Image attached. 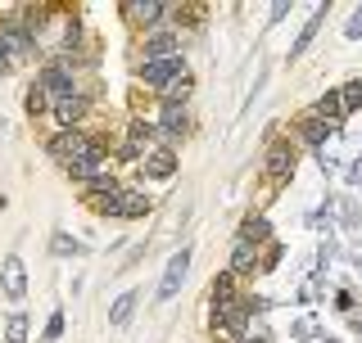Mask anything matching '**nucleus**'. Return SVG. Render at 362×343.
Segmentation results:
<instances>
[{"mask_svg": "<svg viewBox=\"0 0 362 343\" xmlns=\"http://www.w3.org/2000/svg\"><path fill=\"white\" fill-rule=\"evenodd\" d=\"M86 203H90V212H100V217H145L150 212V194H141L132 186H118L109 194H86Z\"/></svg>", "mask_w": 362, "mask_h": 343, "instance_id": "f257e3e1", "label": "nucleus"}, {"mask_svg": "<svg viewBox=\"0 0 362 343\" xmlns=\"http://www.w3.org/2000/svg\"><path fill=\"white\" fill-rule=\"evenodd\" d=\"M32 50H37V41L28 37L23 18L18 14H5V18H0V73H5V68H18Z\"/></svg>", "mask_w": 362, "mask_h": 343, "instance_id": "f03ea898", "label": "nucleus"}, {"mask_svg": "<svg viewBox=\"0 0 362 343\" xmlns=\"http://www.w3.org/2000/svg\"><path fill=\"white\" fill-rule=\"evenodd\" d=\"M37 86H41L50 100H73V95H82V86H77V64H73V59L45 64L41 73H37Z\"/></svg>", "mask_w": 362, "mask_h": 343, "instance_id": "7ed1b4c3", "label": "nucleus"}, {"mask_svg": "<svg viewBox=\"0 0 362 343\" xmlns=\"http://www.w3.org/2000/svg\"><path fill=\"white\" fill-rule=\"evenodd\" d=\"M95 145H100L95 136H86L82 127H73V131H54L45 150H50V158H54V163H59V167H68V163H77V158H82V154H90V150H95Z\"/></svg>", "mask_w": 362, "mask_h": 343, "instance_id": "20e7f679", "label": "nucleus"}, {"mask_svg": "<svg viewBox=\"0 0 362 343\" xmlns=\"http://www.w3.org/2000/svg\"><path fill=\"white\" fill-rule=\"evenodd\" d=\"M294 167H299V150H294V140H272L267 154H263V176L272 186H286L294 176Z\"/></svg>", "mask_w": 362, "mask_h": 343, "instance_id": "39448f33", "label": "nucleus"}, {"mask_svg": "<svg viewBox=\"0 0 362 343\" xmlns=\"http://www.w3.org/2000/svg\"><path fill=\"white\" fill-rule=\"evenodd\" d=\"M190 131V113H186V104H163L158 109V140H163V150H173V145L181 140V136Z\"/></svg>", "mask_w": 362, "mask_h": 343, "instance_id": "423d86ee", "label": "nucleus"}, {"mask_svg": "<svg viewBox=\"0 0 362 343\" xmlns=\"http://www.w3.org/2000/svg\"><path fill=\"white\" fill-rule=\"evenodd\" d=\"M190 258H195L190 248H181V253L168 258V271H163V280H158V294H154L158 303H173V299H177L181 280H186V271H190Z\"/></svg>", "mask_w": 362, "mask_h": 343, "instance_id": "0eeeda50", "label": "nucleus"}, {"mask_svg": "<svg viewBox=\"0 0 362 343\" xmlns=\"http://www.w3.org/2000/svg\"><path fill=\"white\" fill-rule=\"evenodd\" d=\"M0 294L5 299H28V267H23V258L18 253H9L5 262H0Z\"/></svg>", "mask_w": 362, "mask_h": 343, "instance_id": "6e6552de", "label": "nucleus"}, {"mask_svg": "<svg viewBox=\"0 0 362 343\" xmlns=\"http://www.w3.org/2000/svg\"><path fill=\"white\" fill-rule=\"evenodd\" d=\"M186 73V64H181V54H173V59H141V82L145 86H154V90H163L173 77Z\"/></svg>", "mask_w": 362, "mask_h": 343, "instance_id": "1a4fd4ad", "label": "nucleus"}, {"mask_svg": "<svg viewBox=\"0 0 362 343\" xmlns=\"http://www.w3.org/2000/svg\"><path fill=\"white\" fill-rule=\"evenodd\" d=\"M141 41H145V59H173V54H181V32H173V28H154Z\"/></svg>", "mask_w": 362, "mask_h": 343, "instance_id": "9d476101", "label": "nucleus"}, {"mask_svg": "<svg viewBox=\"0 0 362 343\" xmlns=\"http://www.w3.org/2000/svg\"><path fill=\"white\" fill-rule=\"evenodd\" d=\"M86 113H90V100L86 95H73V100H54L50 118L59 122V131H73V127H82V122H86Z\"/></svg>", "mask_w": 362, "mask_h": 343, "instance_id": "9b49d317", "label": "nucleus"}, {"mask_svg": "<svg viewBox=\"0 0 362 343\" xmlns=\"http://www.w3.org/2000/svg\"><path fill=\"white\" fill-rule=\"evenodd\" d=\"M258 267H263V262H258V248L249 244V239H240V235H235V244H231V262H226V271H231V276L240 280V276H254Z\"/></svg>", "mask_w": 362, "mask_h": 343, "instance_id": "f8f14e48", "label": "nucleus"}, {"mask_svg": "<svg viewBox=\"0 0 362 343\" xmlns=\"http://www.w3.org/2000/svg\"><path fill=\"white\" fill-rule=\"evenodd\" d=\"M122 14H127L136 28H150V32H154L158 23L168 18V5H163V0H132V5L122 9Z\"/></svg>", "mask_w": 362, "mask_h": 343, "instance_id": "ddd939ff", "label": "nucleus"}, {"mask_svg": "<svg viewBox=\"0 0 362 343\" xmlns=\"http://www.w3.org/2000/svg\"><path fill=\"white\" fill-rule=\"evenodd\" d=\"M64 172H68V176H73V181H82V186H90V181H95L100 172H105V145H95V150H90V154H82V158H77V163H68Z\"/></svg>", "mask_w": 362, "mask_h": 343, "instance_id": "4468645a", "label": "nucleus"}, {"mask_svg": "<svg viewBox=\"0 0 362 343\" xmlns=\"http://www.w3.org/2000/svg\"><path fill=\"white\" fill-rule=\"evenodd\" d=\"M326 14H331V5H317L313 14H308V23H303V28H299V41L290 45V59H299V54H303V50H308V45L317 41V32H322V23H326Z\"/></svg>", "mask_w": 362, "mask_h": 343, "instance_id": "2eb2a0df", "label": "nucleus"}, {"mask_svg": "<svg viewBox=\"0 0 362 343\" xmlns=\"http://www.w3.org/2000/svg\"><path fill=\"white\" fill-rule=\"evenodd\" d=\"M141 163H145V176H150V181H163V176L177 172V150H163V145H158V150H150Z\"/></svg>", "mask_w": 362, "mask_h": 343, "instance_id": "dca6fc26", "label": "nucleus"}, {"mask_svg": "<svg viewBox=\"0 0 362 343\" xmlns=\"http://www.w3.org/2000/svg\"><path fill=\"white\" fill-rule=\"evenodd\" d=\"M136 303H141V289H127V294H118L109 307V330H122L132 321V312H136Z\"/></svg>", "mask_w": 362, "mask_h": 343, "instance_id": "f3484780", "label": "nucleus"}, {"mask_svg": "<svg viewBox=\"0 0 362 343\" xmlns=\"http://www.w3.org/2000/svg\"><path fill=\"white\" fill-rule=\"evenodd\" d=\"M190 90H195V77H190V73H181V77H173V82L158 90V95H163V104H186V100H190Z\"/></svg>", "mask_w": 362, "mask_h": 343, "instance_id": "a211bd4d", "label": "nucleus"}, {"mask_svg": "<svg viewBox=\"0 0 362 343\" xmlns=\"http://www.w3.org/2000/svg\"><path fill=\"white\" fill-rule=\"evenodd\" d=\"M313 118H322V122H331V127H335V122H339V118H344V100H339V90H326V95H322V100H317V109H313Z\"/></svg>", "mask_w": 362, "mask_h": 343, "instance_id": "6ab92c4d", "label": "nucleus"}, {"mask_svg": "<svg viewBox=\"0 0 362 343\" xmlns=\"http://www.w3.org/2000/svg\"><path fill=\"white\" fill-rule=\"evenodd\" d=\"M335 127L331 122H322V118H303L299 122V136H303V145H313V150H322L326 145V136H331Z\"/></svg>", "mask_w": 362, "mask_h": 343, "instance_id": "aec40b11", "label": "nucleus"}, {"mask_svg": "<svg viewBox=\"0 0 362 343\" xmlns=\"http://www.w3.org/2000/svg\"><path fill=\"white\" fill-rule=\"evenodd\" d=\"M240 239H249V244H267L272 239V226H267V217H258V212H249L245 217V226H240Z\"/></svg>", "mask_w": 362, "mask_h": 343, "instance_id": "412c9836", "label": "nucleus"}, {"mask_svg": "<svg viewBox=\"0 0 362 343\" xmlns=\"http://www.w3.org/2000/svg\"><path fill=\"white\" fill-rule=\"evenodd\" d=\"M50 258H82V239H73L68 231H54V239H50Z\"/></svg>", "mask_w": 362, "mask_h": 343, "instance_id": "4be33fe9", "label": "nucleus"}, {"mask_svg": "<svg viewBox=\"0 0 362 343\" xmlns=\"http://www.w3.org/2000/svg\"><path fill=\"white\" fill-rule=\"evenodd\" d=\"M50 109H54V100L45 95L37 82H32V86H28V113H32V118H50Z\"/></svg>", "mask_w": 362, "mask_h": 343, "instance_id": "5701e85b", "label": "nucleus"}, {"mask_svg": "<svg viewBox=\"0 0 362 343\" xmlns=\"http://www.w3.org/2000/svg\"><path fill=\"white\" fill-rule=\"evenodd\" d=\"M28 316H23V312H14V316H9V321H5V343H32V335H28Z\"/></svg>", "mask_w": 362, "mask_h": 343, "instance_id": "b1692460", "label": "nucleus"}, {"mask_svg": "<svg viewBox=\"0 0 362 343\" xmlns=\"http://www.w3.org/2000/svg\"><path fill=\"white\" fill-rule=\"evenodd\" d=\"M339 100H344V113H358V109H362V77L339 90Z\"/></svg>", "mask_w": 362, "mask_h": 343, "instance_id": "393cba45", "label": "nucleus"}, {"mask_svg": "<svg viewBox=\"0 0 362 343\" xmlns=\"http://www.w3.org/2000/svg\"><path fill=\"white\" fill-rule=\"evenodd\" d=\"M222 299H235V276L231 271H222V276L213 280V303H222Z\"/></svg>", "mask_w": 362, "mask_h": 343, "instance_id": "a878e982", "label": "nucleus"}, {"mask_svg": "<svg viewBox=\"0 0 362 343\" xmlns=\"http://www.w3.org/2000/svg\"><path fill=\"white\" fill-rule=\"evenodd\" d=\"M59 335H64V312L54 307V312H50V321H45V330H41V339H45V343H54Z\"/></svg>", "mask_w": 362, "mask_h": 343, "instance_id": "bb28decb", "label": "nucleus"}, {"mask_svg": "<svg viewBox=\"0 0 362 343\" xmlns=\"http://www.w3.org/2000/svg\"><path fill=\"white\" fill-rule=\"evenodd\" d=\"M344 37H349V41H358V37H362V5L354 9V18L344 23Z\"/></svg>", "mask_w": 362, "mask_h": 343, "instance_id": "cd10ccee", "label": "nucleus"}, {"mask_svg": "<svg viewBox=\"0 0 362 343\" xmlns=\"http://www.w3.org/2000/svg\"><path fill=\"white\" fill-rule=\"evenodd\" d=\"M286 14H290V5H286V0H276V5H272V14H267V18H272V23H281Z\"/></svg>", "mask_w": 362, "mask_h": 343, "instance_id": "c85d7f7f", "label": "nucleus"}, {"mask_svg": "<svg viewBox=\"0 0 362 343\" xmlns=\"http://www.w3.org/2000/svg\"><path fill=\"white\" fill-rule=\"evenodd\" d=\"M313 335H317V325H308V321L294 325V339H313Z\"/></svg>", "mask_w": 362, "mask_h": 343, "instance_id": "c756f323", "label": "nucleus"}, {"mask_svg": "<svg viewBox=\"0 0 362 343\" xmlns=\"http://www.w3.org/2000/svg\"><path fill=\"white\" fill-rule=\"evenodd\" d=\"M349 181H354V186H362V163H358L354 172H349Z\"/></svg>", "mask_w": 362, "mask_h": 343, "instance_id": "7c9ffc66", "label": "nucleus"}, {"mask_svg": "<svg viewBox=\"0 0 362 343\" xmlns=\"http://www.w3.org/2000/svg\"><path fill=\"white\" fill-rule=\"evenodd\" d=\"M322 343H335V339H322Z\"/></svg>", "mask_w": 362, "mask_h": 343, "instance_id": "2f4dec72", "label": "nucleus"}]
</instances>
